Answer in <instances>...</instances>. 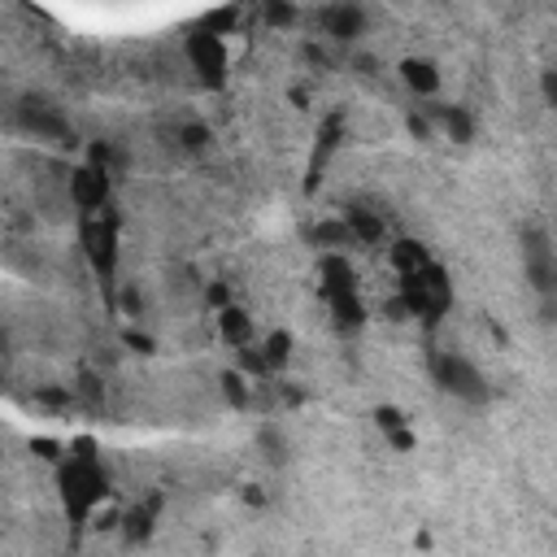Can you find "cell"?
Returning <instances> with one entry per match:
<instances>
[{"label": "cell", "instance_id": "cell-1", "mask_svg": "<svg viewBox=\"0 0 557 557\" xmlns=\"http://www.w3.org/2000/svg\"><path fill=\"white\" fill-rule=\"evenodd\" d=\"M57 487H61V509L70 518V527H87L91 509L109 496V474L100 466V453L96 444L83 435L70 444V453L61 457L57 466Z\"/></svg>", "mask_w": 557, "mask_h": 557}, {"label": "cell", "instance_id": "cell-2", "mask_svg": "<svg viewBox=\"0 0 557 557\" xmlns=\"http://www.w3.org/2000/svg\"><path fill=\"white\" fill-rule=\"evenodd\" d=\"M396 300L405 305V318L413 313L426 326H435L453 309V278H448V270L440 261H422L418 270L400 274V296Z\"/></svg>", "mask_w": 557, "mask_h": 557}, {"label": "cell", "instance_id": "cell-3", "mask_svg": "<svg viewBox=\"0 0 557 557\" xmlns=\"http://www.w3.org/2000/svg\"><path fill=\"white\" fill-rule=\"evenodd\" d=\"M78 244H83L91 274L100 278V287L113 292V278H117V213H113V205L78 213Z\"/></svg>", "mask_w": 557, "mask_h": 557}, {"label": "cell", "instance_id": "cell-4", "mask_svg": "<svg viewBox=\"0 0 557 557\" xmlns=\"http://www.w3.org/2000/svg\"><path fill=\"white\" fill-rule=\"evenodd\" d=\"M318 274H322V300L331 305L335 322L339 326H361L366 322V309H361V296H357V278H352L348 257L326 252L318 261Z\"/></svg>", "mask_w": 557, "mask_h": 557}, {"label": "cell", "instance_id": "cell-5", "mask_svg": "<svg viewBox=\"0 0 557 557\" xmlns=\"http://www.w3.org/2000/svg\"><path fill=\"white\" fill-rule=\"evenodd\" d=\"M431 379L440 383V392H448V396H457L466 405H487V396H492V387L479 374V366L466 361L461 352H431Z\"/></svg>", "mask_w": 557, "mask_h": 557}, {"label": "cell", "instance_id": "cell-6", "mask_svg": "<svg viewBox=\"0 0 557 557\" xmlns=\"http://www.w3.org/2000/svg\"><path fill=\"white\" fill-rule=\"evenodd\" d=\"M13 117H17V126H22L26 135H35V139H48V144H70V139H74L70 117H65L61 104H52L48 96H22L17 109H13Z\"/></svg>", "mask_w": 557, "mask_h": 557}, {"label": "cell", "instance_id": "cell-7", "mask_svg": "<svg viewBox=\"0 0 557 557\" xmlns=\"http://www.w3.org/2000/svg\"><path fill=\"white\" fill-rule=\"evenodd\" d=\"M183 52H187V61H191V70H196L200 83H209V87H222L226 83V44H222L218 30L200 26L196 35H187Z\"/></svg>", "mask_w": 557, "mask_h": 557}, {"label": "cell", "instance_id": "cell-8", "mask_svg": "<svg viewBox=\"0 0 557 557\" xmlns=\"http://www.w3.org/2000/svg\"><path fill=\"white\" fill-rule=\"evenodd\" d=\"M522 265H527V278L535 283V292L553 296L557 287V252H553V239L544 226H527L522 231Z\"/></svg>", "mask_w": 557, "mask_h": 557}, {"label": "cell", "instance_id": "cell-9", "mask_svg": "<svg viewBox=\"0 0 557 557\" xmlns=\"http://www.w3.org/2000/svg\"><path fill=\"white\" fill-rule=\"evenodd\" d=\"M109 191H113V183H109V174L96 170V165H78V170L70 174V200L78 205V213L104 209V205H109Z\"/></svg>", "mask_w": 557, "mask_h": 557}, {"label": "cell", "instance_id": "cell-10", "mask_svg": "<svg viewBox=\"0 0 557 557\" xmlns=\"http://www.w3.org/2000/svg\"><path fill=\"white\" fill-rule=\"evenodd\" d=\"M318 22H322L326 35L352 39V35H361V26H366V9H361V4H326V9H318Z\"/></svg>", "mask_w": 557, "mask_h": 557}, {"label": "cell", "instance_id": "cell-11", "mask_svg": "<svg viewBox=\"0 0 557 557\" xmlns=\"http://www.w3.org/2000/svg\"><path fill=\"white\" fill-rule=\"evenodd\" d=\"M339 131H344V117H339V113H331V117L322 122V131H318V148H313V157H309V178H305V187H318L322 165H326V161H331V152L339 148Z\"/></svg>", "mask_w": 557, "mask_h": 557}, {"label": "cell", "instance_id": "cell-12", "mask_svg": "<svg viewBox=\"0 0 557 557\" xmlns=\"http://www.w3.org/2000/svg\"><path fill=\"white\" fill-rule=\"evenodd\" d=\"M157 513H161V496H144L139 505H131V509L122 513V535H126L131 544L148 540L152 527H157Z\"/></svg>", "mask_w": 557, "mask_h": 557}, {"label": "cell", "instance_id": "cell-13", "mask_svg": "<svg viewBox=\"0 0 557 557\" xmlns=\"http://www.w3.org/2000/svg\"><path fill=\"white\" fill-rule=\"evenodd\" d=\"M400 78H405L409 91H418V96H435V91H440V70H435L426 57H409V61L400 65Z\"/></svg>", "mask_w": 557, "mask_h": 557}, {"label": "cell", "instance_id": "cell-14", "mask_svg": "<svg viewBox=\"0 0 557 557\" xmlns=\"http://www.w3.org/2000/svg\"><path fill=\"white\" fill-rule=\"evenodd\" d=\"M431 117L457 139V144H466V139H474V122H470V113L461 109V104H435L431 109Z\"/></svg>", "mask_w": 557, "mask_h": 557}, {"label": "cell", "instance_id": "cell-15", "mask_svg": "<svg viewBox=\"0 0 557 557\" xmlns=\"http://www.w3.org/2000/svg\"><path fill=\"white\" fill-rule=\"evenodd\" d=\"M344 226H348V235H352V239H361V244H379V239H383V218H379V213H370V209H361V205H352V209H348Z\"/></svg>", "mask_w": 557, "mask_h": 557}, {"label": "cell", "instance_id": "cell-16", "mask_svg": "<svg viewBox=\"0 0 557 557\" xmlns=\"http://www.w3.org/2000/svg\"><path fill=\"white\" fill-rule=\"evenodd\" d=\"M218 322H222V339H226V344H235V348H244V344H248L252 322L244 318V309H231V305H226V309L218 313Z\"/></svg>", "mask_w": 557, "mask_h": 557}, {"label": "cell", "instance_id": "cell-17", "mask_svg": "<svg viewBox=\"0 0 557 557\" xmlns=\"http://www.w3.org/2000/svg\"><path fill=\"white\" fill-rule=\"evenodd\" d=\"M422 261H431V257H426V248H422L418 239H396V244H392V265H396L400 274L418 270Z\"/></svg>", "mask_w": 557, "mask_h": 557}, {"label": "cell", "instance_id": "cell-18", "mask_svg": "<svg viewBox=\"0 0 557 557\" xmlns=\"http://www.w3.org/2000/svg\"><path fill=\"white\" fill-rule=\"evenodd\" d=\"M374 418H379V426H383V431L392 435V444H396V448H409V444H413V435H409V426H405V418H400V409H392V405H383V409H379Z\"/></svg>", "mask_w": 557, "mask_h": 557}, {"label": "cell", "instance_id": "cell-19", "mask_svg": "<svg viewBox=\"0 0 557 557\" xmlns=\"http://www.w3.org/2000/svg\"><path fill=\"white\" fill-rule=\"evenodd\" d=\"M287 348H292V335H287V331H278V335H270V339H265L261 357H265V370H270V374L287 366Z\"/></svg>", "mask_w": 557, "mask_h": 557}, {"label": "cell", "instance_id": "cell-20", "mask_svg": "<svg viewBox=\"0 0 557 557\" xmlns=\"http://www.w3.org/2000/svg\"><path fill=\"white\" fill-rule=\"evenodd\" d=\"M313 239H318V244H348L352 235H348L344 222H322V226H313Z\"/></svg>", "mask_w": 557, "mask_h": 557}, {"label": "cell", "instance_id": "cell-21", "mask_svg": "<svg viewBox=\"0 0 557 557\" xmlns=\"http://www.w3.org/2000/svg\"><path fill=\"white\" fill-rule=\"evenodd\" d=\"M222 383H226V396H231V405H235V409H244V405H248V387L239 383V374H226Z\"/></svg>", "mask_w": 557, "mask_h": 557}, {"label": "cell", "instance_id": "cell-22", "mask_svg": "<svg viewBox=\"0 0 557 557\" xmlns=\"http://www.w3.org/2000/svg\"><path fill=\"white\" fill-rule=\"evenodd\" d=\"M292 17H296V9H292V4H265V22L283 26V22H292Z\"/></svg>", "mask_w": 557, "mask_h": 557}, {"label": "cell", "instance_id": "cell-23", "mask_svg": "<svg viewBox=\"0 0 557 557\" xmlns=\"http://www.w3.org/2000/svg\"><path fill=\"white\" fill-rule=\"evenodd\" d=\"M209 131L205 126H183V148H205Z\"/></svg>", "mask_w": 557, "mask_h": 557}, {"label": "cell", "instance_id": "cell-24", "mask_svg": "<svg viewBox=\"0 0 557 557\" xmlns=\"http://www.w3.org/2000/svg\"><path fill=\"white\" fill-rule=\"evenodd\" d=\"M544 100H548V104L557 100V78H553V70H544Z\"/></svg>", "mask_w": 557, "mask_h": 557}]
</instances>
